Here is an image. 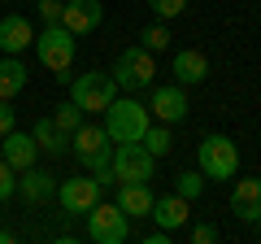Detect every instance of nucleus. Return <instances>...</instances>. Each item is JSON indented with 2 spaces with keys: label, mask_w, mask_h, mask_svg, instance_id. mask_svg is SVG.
Here are the masks:
<instances>
[{
  "label": "nucleus",
  "mask_w": 261,
  "mask_h": 244,
  "mask_svg": "<svg viewBox=\"0 0 261 244\" xmlns=\"http://www.w3.org/2000/svg\"><path fill=\"white\" fill-rule=\"evenodd\" d=\"M35 53L44 61V70H53L57 83H70V70H74V53H79V35L65 31L61 22H44V31L35 35Z\"/></svg>",
  "instance_id": "nucleus-1"
},
{
  "label": "nucleus",
  "mask_w": 261,
  "mask_h": 244,
  "mask_svg": "<svg viewBox=\"0 0 261 244\" xmlns=\"http://www.w3.org/2000/svg\"><path fill=\"white\" fill-rule=\"evenodd\" d=\"M105 131L113 144H135L148 131V105H140L135 96H113V105L105 109Z\"/></svg>",
  "instance_id": "nucleus-2"
},
{
  "label": "nucleus",
  "mask_w": 261,
  "mask_h": 244,
  "mask_svg": "<svg viewBox=\"0 0 261 244\" xmlns=\"http://www.w3.org/2000/svg\"><path fill=\"white\" fill-rule=\"evenodd\" d=\"M196 170L205 179H235L240 175V149H235L231 135H205L196 144Z\"/></svg>",
  "instance_id": "nucleus-3"
},
{
  "label": "nucleus",
  "mask_w": 261,
  "mask_h": 244,
  "mask_svg": "<svg viewBox=\"0 0 261 244\" xmlns=\"http://www.w3.org/2000/svg\"><path fill=\"white\" fill-rule=\"evenodd\" d=\"M113 96H118V83H113V75H105V70H87V75L70 79V101L83 113H105L113 105Z\"/></svg>",
  "instance_id": "nucleus-4"
},
{
  "label": "nucleus",
  "mask_w": 261,
  "mask_h": 244,
  "mask_svg": "<svg viewBox=\"0 0 261 244\" xmlns=\"http://www.w3.org/2000/svg\"><path fill=\"white\" fill-rule=\"evenodd\" d=\"M70 149H74L79 166H87L92 175L113 161V140H109V131H105V127H92V122H83V127L70 135Z\"/></svg>",
  "instance_id": "nucleus-5"
},
{
  "label": "nucleus",
  "mask_w": 261,
  "mask_h": 244,
  "mask_svg": "<svg viewBox=\"0 0 261 244\" xmlns=\"http://www.w3.org/2000/svg\"><path fill=\"white\" fill-rule=\"evenodd\" d=\"M109 166H113V175H118V183H152V175H157V157H152L140 140L118 144Z\"/></svg>",
  "instance_id": "nucleus-6"
},
{
  "label": "nucleus",
  "mask_w": 261,
  "mask_h": 244,
  "mask_svg": "<svg viewBox=\"0 0 261 244\" xmlns=\"http://www.w3.org/2000/svg\"><path fill=\"white\" fill-rule=\"evenodd\" d=\"M126 235H130V218L122 214L118 201H109V205L96 201V205L87 209V240H96V244H122Z\"/></svg>",
  "instance_id": "nucleus-7"
},
{
  "label": "nucleus",
  "mask_w": 261,
  "mask_h": 244,
  "mask_svg": "<svg viewBox=\"0 0 261 244\" xmlns=\"http://www.w3.org/2000/svg\"><path fill=\"white\" fill-rule=\"evenodd\" d=\"M152 75H157V61H152L148 48H126V53H118V61H113V83L126 87V92H140V87L152 83Z\"/></svg>",
  "instance_id": "nucleus-8"
},
{
  "label": "nucleus",
  "mask_w": 261,
  "mask_h": 244,
  "mask_svg": "<svg viewBox=\"0 0 261 244\" xmlns=\"http://www.w3.org/2000/svg\"><path fill=\"white\" fill-rule=\"evenodd\" d=\"M100 183H96V179H61V183H57V201H61V209L65 214H87V209L96 205V201H100Z\"/></svg>",
  "instance_id": "nucleus-9"
},
{
  "label": "nucleus",
  "mask_w": 261,
  "mask_h": 244,
  "mask_svg": "<svg viewBox=\"0 0 261 244\" xmlns=\"http://www.w3.org/2000/svg\"><path fill=\"white\" fill-rule=\"evenodd\" d=\"M187 92H183V83H166V87H152V96H148V113L157 122H183L187 118Z\"/></svg>",
  "instance_id": "nucleus-10"
},
{
  "label": "nucleus",
  "mask_w": 261,
  "mask_h": 244,
  "mask_svg": "<svg viewBox=\"0 0 261 244\" xmlns=\"http://www.w3.org/2000/svg\"><path fill=\"white\" fill-rule=\"evenodd\" d=\"M105 22V5L100 0H65L61 5V27L74 31V35H92Z\"/></svg>",
  "instance_id": "nucleus-11"
},
{
  "label": "nucleus",
  "mask_w": 261,
  "mask_h": 244,
  "mask_svg": "<svg viewBox=\"0 0 261 244\" xmlns=\"http://www.w3.org/2000/svg\"><path fill=\"white\" fill-rule=\"evenodd\" d=\"M231 214L240 218V223H257L261 218V179L248 175V179H235V188H231Z\"/></svg>",
  "instance_id": "nucleus-12"
},
{
  "label": "nucleus",
  "mask_w": 261,
  "mask_h": 244,
  "mask_svg": "<svg viewBox=\"0 0 261 244\" xmlns=\"http://www.w3.org/2000/svg\"><path fill=\"white\" fill-rule=\"evenodd\" d=\"M18 197L27 201V205H44V201H53L57 197V175H48V170H39V166L18 170Z\"/></svg>",
  "instance_id": "nucleus-13"
},
{
  "label": "nucleus",
  "mask_w": 261,
  "mask_h": 244,
  "mask_svg": "<svg viewBox=\"0 0 261 244\" xmlns=\"http://www.w3.org/2000/svg\"><path fill=\"white\" fill-rule=\"evenodd\" d=\"M0 157L9 161L13 170H27V166H35V157H39V144H35V135H31V131H18V127H13L9 135H0Z\"/></svg>",
  "instance_id": "nucleus-14"
},
{
  "label": "nucleus",
  "mask_w": 261,
  "mask_h": 244,
  "mask_svg": "<svg viewBox=\"0 0 261 244\" xmlns=\"http://www.w3.org/2000/svg\"><path fill=\"white\" fill-rule=\"evenodd\" d=\"M152 223L157 227H166V231H183L187 227V218H192V201H183L178 192H170V197H157L152 201Z\"/></svg>",
  "instance_id": "nucleus-15"
},
{
  "label": "nucleus",
  "mask_w": 261,
  "mask_h": 244,
  "mask_svg": "<svg viewBox=\"0 0 261 244\" xmlns=\"http://www.w3.org/2000/svg\"><path fill=\"white\" fill-rule=\"evenodd\" d=\"M35 44V27H31L22 13H9V18H0V53L18 57L22 48Z\"/></svg>",
  "instance_id": "nucleus-16"
},
{
  "label": "nucleus",
  "mask_w": 261,
  "mask_h": 244,
  "mask_svg": "<svg viewBox=\"0 0 261 244\" xmlns=\"http://www.w3.org/2000/svg\"><path fill=\"white\" fill-rule=\"evenodd\" d=\"M170 70H174V83L196 87V83H205V79H209V57L196 53V48H183V53H174Z\"/></svg>",
  "instance_id": "nucleus-17"
},
{
  "label": "nucleus",
  "mask_w": 261,
  "mask_h": 244,
  "mask_svg": "<svg viewBox=\"0 0 261 244\" xmlns=\"http://www.w3.org/2000/svg\"><path fill=\"white\" fill-rule=\"evenodd\" d=\"M152 183H118V205L126 218H148L152 214Z\"/></svg>",
  "instance_id": "nucleus-18"
},
{
  "label": "nucleus",
  "mask_w": 261,
  "mask_h": 244,
  "mask_svg": "<svg viewBox=\"0 0 261 244\" xmlns=\"http://www.w3.org/2000/svg\"><path fill=\"white\" fill-rule=\"evenodd\" d=\"M31 135H35V144L48 153V157H65V153H70V135H65V131L57 127L53 118H39Z\"/></svg>",
  "instance_id": "nucleus-19"
},
{
  "label": "nucleus",
  "mask_w": 261,
  "mask_h": 244,
  "mask_svg": "<svg viewBox=\"0 0 261 244\" xmlns=\"http://www.w3.org/2000/svg\"><path fill=\"white\" fill-rule=\"evenodd\" d=\"M27 87V66H22L18 57H0V101H13V96Z\"/></svg>",
  "instance_id": "nucleus-20"
},
{
  "label": "nucleus",
  "mask_w": 261,
  "mask_h": 244,
  "mask_svg": "<svg viewBox=\"0 0 261 244\" xmlns=\"http://www.w3.org/2000/svg\"><path fill=\"white\" fill-rule=\"evenodd\" d=\"M140 144H144V149H148V153H152L157 161L166 157L170 149H174V140H170V127H166V122H157V127L148 122V131H144V140H140Z\"/></svg>",
  "instance_id": "nucleus-21"
},
{
  "label": "nucleus",
  "mask_w": 261,
  "mask_h": 244,
  "mask_svg": "<svg viewBox=\"0 0 261 244\" xmlns=\"http://www.w3.org/2000/svg\"><path fill=\"white\" fill-rule=\"evenodd\" d=\"M48 118H53L57 127H61V131H65V135H74L79 127H83V109H79L74 101H65V105H57V109L48 113Z\"/></svg>",
  "instance_id": "nucleus-22"
},
{
  "label": "nucleus",
  "mask_w": 261,
  "mask_h": 244,
  "mask_svg": "<svg viewBox=\"0 0 261 244\" xmlns=\"http://www.w3.org/2000/svg\"><path fill=\"white\" fill-rule=\"evenodd\" d=\"M174 192L183 201H196L200 192H205V175L200 170H178V179H174Z\"/></svg>",
  "instance_id": "nucleus-23"
},
{
  "label": "nucleus",
  "mask_w": 261,
  "mask_h": 244,
  "mask_svg": "<svg viewBox=\"0 0 261 244\" xmlns=\"http://www.w3.org/2000/svg\"><path fill=\"white\" fill-rule=\"evenodd\" d=\"M144 48L148 53H161V48H170V31H166V22H152V27H144Z\"/></svg>",
  "instance_id": "nucleus-24"
},
{
  "label": "nucleus",
  "mask_w": 261,
  "mask_h": 244,
  "mask_svg": "<svg viewBox=\"0 0 261 244\" xmlns=\"http://www.w3.org/2000/svg\"><path fill=\"white\" fill-rule=\"evenodd\" d=\"M148 9L157 13L161 22H170V18H178V13L187 9V0H148Z\"/></svg>",
  "instance_id": "nucleus-25"
},
{
  "label": "nucleus",
  "mask_w": 261,
  "mask_h": 244,
  "mask_svg": "<svg viewBox=\"0 0 261 244\" xmlns=\"http://www.w3.org/2000/svg\"><path fill=\"white\" fill-rule=\"evenodd\" d=\"M13 192H18V170H13L9 161L0 157V201H9Z\"/></svg>",
  "instance_id": "nucleus-26"
},
{
  "label": "nucleus",
  "mask_w": 261,
  "mask_h": 244,
  "mask_svg": "<svg viewBox=\"0 0 261 244\" xmlns=\"http://www.w3.org/2000/svg\"><path fill=\"white\" fill-rule=\"evenodd\" d=\"M187 240H192V244H214L218 240V227L214 223H196L192 231H187Z\"/></svg>",
  "instance_id": "nucleus-27"
},
{
  "label": "nucleus",
  "mask_w": 261,
  "mask_h": 244,
  "mask_svg": "<svg viewBox=\"0 0 261 244\" xmlns=\"http://www.w3.org/2000/svg\"><path fill=\"white\" fill-rule=\"evenodd\" d=\"M61 5L65 0H39V18L44 22H61Z\"/></svg>",
  "instance_id": "nucleus-28"
},
{
  "label": "nucleus",
  "mask_w": 261,
  "mask_h": 244,
  "mask_svg": "<svg viewBox=\"0 0 261 244\" xmlns=\"http://www.w3.org/2000/svg\"><path fill=\"white\" fill-rule=\"evenodd\" d=\"M13 131V109H9V101H0V135H9Z\"/></svg>",
  "instance_id": "nucleus-29"
},
{
  "label": "nucleus",
  "mask_w": 261,
  "mask_h": 244,
  "mask_svg": "<svg viewBox=\"0 0 261 244\" xmlns=\"http://www.w3.org/2000/svg\"><path fill=\"white\" fill-rule=\"evenodd\" d=\"M0 244H13V231H5V227H0Z\"/></svg>",
  "instance_id": "nucleus-30"
},
{
  "label": "nucleus",
  "mask_w": 261,
  "mask_h": 244,
  "mask_svg": "<svg viewBox=\"0 0 261 244\" xmlns=\"http://www.w3.org/2000/svg\"><path fill=\"white\" fill-rule=\"evenodd\" d=\"M252 227H257V240H261V218H257V223H252Z\"/></svg>",
  "instance_id": "nucleus-31"
},
{
  "label": "nucleus",
  "mask_w": 261,
  "mask_h": 244,
  "mask_svg": "<svg viewBox=\"0 0 261 244\" xmlns=\"http://www.w3.org/2000/svg\"><path fill=\"white\" fill-rule=\"evenodd\" d=\"M0 218H5V214H0Z\"/></svg>",
  "instance_id": "nucleus-32"
}]
</instances>
